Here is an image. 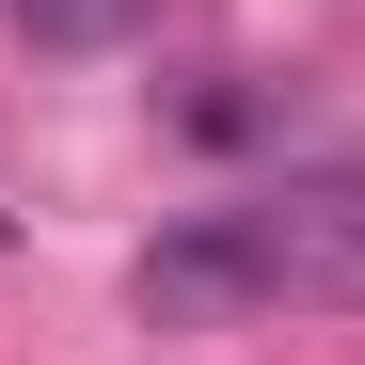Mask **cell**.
I'll use <instances>...</instances> for the list:
<instances>
[{
	"label": "cell",
	"instance_id": "obj_1",
	"mask_svg": "<svg viewBox=\"0 0 365 365\" xmlns=\"http://www.w3.org/2000/svg\"><path fill=\"white\" fill-rule=\"evenodd\" d=\"M143 318H365V175H286V191H238L207 222H175L128 255Z\"/></svg>",
	"mask_w": 365,
	"mask_h": 365
},
{
	"label": "cell",
	"instance_id": "obj_2",
	"mask_svg": "<svg viewBox=\"0 0 365 365\" xmlns=\"http://www.w3.org/2000/svg\"><path fill=\"white\" fill-rule=\"evenodd\" d=\"M16 32H32V48H128L143 0H16Z\"/></svg>",
	"mask_w": 365,
	"mask_h": 365
}]
</instances>
